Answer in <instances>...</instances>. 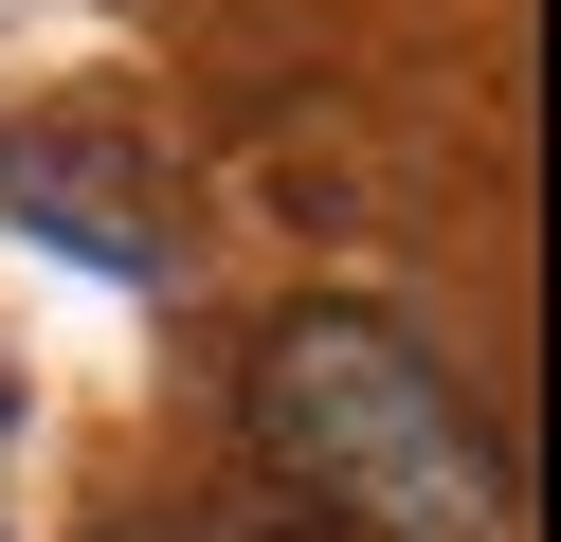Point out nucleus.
Listing matches in <instances>:
<instances>
[{
	"mask_svg": "<svg viewBox=\"0 0 561 542\" xmlns=\"http://www.w3.org/2000/svg\"><path fill=\"white\" fill-rule=\"evenodd\" d=\"M236 434L308 542H525L507 434L399 308H272L236 361Z\"/></svg>",
	"mask_w": 561,
	"mask_h": 542,
	"instance_id": "nucleus-1",
	"label": "nucleus"
},
{
	"mask_svg": "<svg viewBox=\"0 0 561 542\" xmlns=\"http://www.w3.org/2000/svg\"><path fill=\"white\" fill-rule=\"evenodd\" d=\"M0 217L37 253H73V272H110V289L182 272V163L146 127H110V108H19L0 127Z\"/></svg>",
	"mask_w": 561,
	"mask_h": 542,
	"instance_id": "nucleus-2",
	"label": "nucleus"
},
{
	"mask_svg": "<svg viewBox=\"0 0 561 542\" xmlns=\"http://www.w3.org/2000/svg\"><path fill=\"white\" fill-rule=\"evenodd\" d=\"M110 542H308L290 506H146V524H110Z\"/></svg>",
	"mask_w": 561,
	"mask_h": 542,
	"instance_id": "nucleus-3",
	"label": "nucleus"
}]
</instances>
